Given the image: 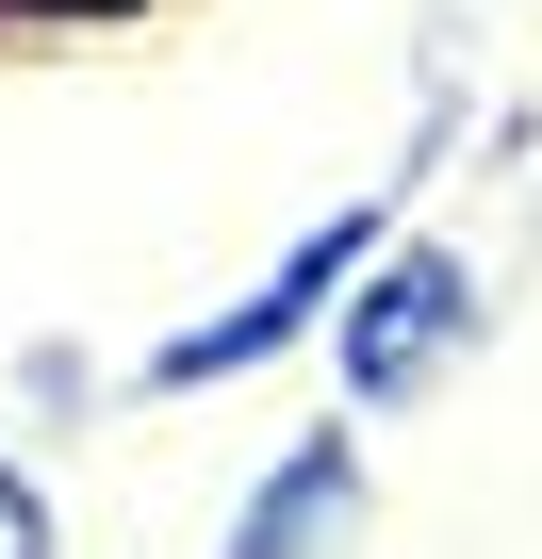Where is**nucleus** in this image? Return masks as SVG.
I'll return each instance as SVG.
<instances>
[{
	"label": "nucleus",
	"instance_id": "nucleus-1",
	"mask_svg": "<svg viewBox=\"0 0 542 559\" xmlns=\"http://www.w3.org/2000/svg\"><path fill=\"white\" fill-rule=\"evenodd\" d=\"M477 346V263L460 247H362V280L329 297V362H346V412H395V395H427L444 362Z\"/></svg>",
	"mask_w": 542,
	"mask_h": 559
},
{
	"label": "nucleus",
	"instance_id": "nucleus-2",
	"mask_svg": "<svg viewBox=\"0 0 542 559\" xmlns=\"http://www.w3.org/2000/svg\"><path fill=\"white\" fill-rule=\"evenodd\" d=\"M362 247H378V198H362V214H313V247H297V263H263L230 313H197V330H165V346H148V395H230V379L280 362V346H313V330H329V297L362 280Z\"/></svg>",
	"mask_w": 542,
	"mask_h": 559
},
{
	"label": "nucleus",
	"instance_id": "nucleus-3",
	"mask_svg": "<svg viewBox=\"0 0 542 559\" xmlns=\"http://www.w3.org/2000/svg\"><path fill=\"white\" fill-rule=\"evenodd\" d=\"M346 526H362V428H297L280 461L246 477V510H230L214 559H329Z\"/></svg>",
	"mask_w": 542,
	"mask_h": 559
},
{
	"label": "nucleus",
	"instance_id": "nucleus-4",
	"mask_svg": "<svg viewBox=\"0 0 542 559\" xmlns=\"http://www.w3.org/2000/svg\"><path fill=\"white\" fill-rule=\"evenodd\" d=\"M0 559H67V526H50V477H34V461H0Z\"/></svg>",
	"mask_w": 542,
	"mask_h": 559
},
{
	"label": "nucleus",
	"instance_id": "nucleus-5",
	"mask_svg": "<svg viewBox=\"0 0 542 559\" xmlns=\"http://www.w3.org/2000/svg\"><path fill=\"white\" fill-rule=\"evenodd\" d=\"M0 17H132V0H0Z\"/></svg>",
	"mask_w": 542,
	"mask_h": 559
}]
</instances>
